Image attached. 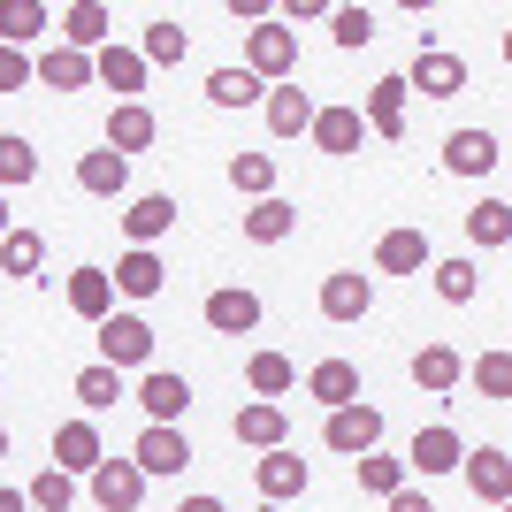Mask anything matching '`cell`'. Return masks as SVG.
Listing matches in <instances>:
<instances>
[{
    "label": "cell",
    "mask_w": 512,
    "mask_h": 512,
    "mask_svg": "<svg viewBox=\"0 0 512 512\" xmlns=\"http://www.w3.org/2000/svg\"><path fill=\"white\" fill-rule=\"evenodd\" d=\"M237 69H253L260 85H291V77H299V31H283L276 16L253 23V31H245V62H237Z\"/></svg>",
    "instance_id": "obj_1"
},
{
    "label": "cell",
    "mask_w": 512,
    "mask_h": 512,
    "mask_svg": "<svg viewBox=\"0 0 512 512\" xmlns=\"http://www.w3.org/2000/svg\"><path fill=\"white\" fill-rule=\"evenodd\" d=\"M100 367H153V321L146 314H107L100 321Z\"/></svg>",
    "instance_id": "obj_2"
},
{
    "label": "cell",
    "mask_w": 512,
    "mask_h": 512,
    "mask_svg": "<svg viewBox=\"0 0 512 512\" xmlns=\"http://www.w3.org/2000/svg\"><path fill=\"white\" fill-rule=\"evenodd\" d=\"M406 92H421V100H459V92H467V62L444 54V46H421L413 69H406Z\"/></svg>",
    "instance_id": "obj_3"
},
{
    "label": "cell",
    "mask_w": 512,
    "mask_h": 512,
    "mask_svg": "<svg viewBox=\"0 0 512 512\" xmlns=\"http://www.w3.org/2000/svg\"><path fill=\"white\" fill-rule=\"evenodd\" d=\"M459 474H467V490L482 497L490 512H505V505H512V459H505V444L467 451V459H459Z\"/></svg>",
    "instance_id": "obj_4"
},
{
    "label": "cell",
    "mask_w": 512,
    "mask_h": 512,
    "mask_svg": "<svg viewBox=\"0 0 512 512\" xmlns=\"http://www.w3.org/2000/svg\"><path fill=\"white\" fill-rule=\"evenodd\" d=\"M130 467H138V474H146V482H153V474H184V467H192V444H184V428H138V444H130Z\"/></svg>",
    "instance_id": "obj_5"
},
{
    "label": "cell",
    "mask_w": 512,
    "mask_h": 512,
    "mask_svg": "<svg viewBox=\"0 0 512 512\" xmlns=\"http://www.w3.org/2000/svg\"><path fill=\"white\" fill-rule=\"evenodd\" d=\"M253 482H260V505H291V497H306V459L291 444H276V451H260V467H253Z\"/></svg>",
    "instance_id": "obj_6"
},
{
    "label": "cell",
    "mask_w": 512,
    "mask_h": 512,
    "mask_svg": "<svg viewBox=\"0 0 512 512\" xmlns=\"http://www.w3.org/2000/svg\"><path fill=\"white\" fill-rule=\"evenodd\" d=\"M321 444L337 451V459H360V451L383 444V413H375V406H337L329 428H321Z\"/></svg>",
    "instance_id": "obj_7"
},
{
    "label": "cell",
    "mask_w": 512,
    "mask_h": 512,
    "mask_svg": "<svg viewBox=\"0 0 512 512\" xmlns=\"http://www.w3.org/2000/svg\"><path fill=\"white\" fill-rule=\"evenodd\" d=\"M459 459H467V436L451 421H428L406 451V474H459Z\"/></svg>",
    "instance_id": "obj_8"
},
{
    "label": "cell",
    "mask_w": 512,
    "mask_h": 512,
    "mask_svg": "<svg viewBox=\"0 0 512 512\" xmlns=\"http://www.w3.org/2000/svg\"><path fill=\"white\" fill-rule=\"evenodd\" d=\"M85 482H92V505H100V512H138V505H146V474L130 467V459H100Z\"/></svg>",
    "instance_id": "obj_9"
},
{
    "label": "cell",
    "mask_w": 512,
    "mask_h": 512,
    "mask_svg": "<svg viewBox=\"0 0 512 512\" xmlns=\"http://www.w3.org/2000/svg\"><path fill=\"white\" fill-rule=\"evenodd\" d=\"M199 314H207L214 337H253V329H260V299L245 291V283H222V291H207V306H199Z\"/></svg>",
    "instance_id": "obj_10"
},
{
    "label": "cell",
    "mask_w": 512,
    "mask_h": 512,
    "mask_svg": "<svg viewBox=\"0 0 512 512\" xmlns=\"http://www.w3.org/2000/svg\"><path fill=\"white\" fill-rule=\"evenodd\" d=\"M138 406H146L153 428H176L184 413H192V383L184 375H169V367H146V383H138Z\"/></svg>",
    "instance_id": "obj_11"
},
{
    "label": "cell",
    "mask_w": 512,
    "mask_h": 512,
    "mask_svg": "<svg viewBox=\"0 0 512 512\" xmlns=\"http://www.w3.org/2000/svg\"><path fill=\"white\" fill-rule=\"evenodd\" d=\"M176 230V199L169 192H146V199H130L123 207V237H130V253H153L161 237Z\"/></svg>",
    "instance_id": "obj_12"
},
{
    "label": "cell",
    "mask_w": 512,
    "mask_h": 512,
    "mask_svg": "<svg viewBox=\"0 0 512 512\" xmlns=\"http://www.w3.org/2000/svg\"><path fill=\"white\" fill-rule=\"evenodd\" d=\"M406 77H375V85H367V107H360V123L375 130V138H390V146H398V138H406Z\"/></svg>",
    "instance_id": "obj_13"
},
{
    "label": "cell",
    "mask_w": 512,
    "mask_h": 512,
    "mask_svg": "<svg viewBox=\"0 0 512 512\" xmlns=\"http://www.w3.org/2000/svg\"><path fill=\"white\" fill-rule=\"evenodd\" d=\"M260 115H268V138H306V130H314V92H299V77H291V85H268Z\"/></svg>",
    "instance_id": "obj_14"
},
{
    "label": "cell",
    "mask_w": 512,
    "mask_h": 512,
    "mask_svg": "<svg viewBox=\"0 0 512 512\" xmlns=\"http://www.w3.org/2000/svg\"><path fill=\"white\" fill-rule=\"evenodd\" d=\"M100 459H107V444H100V428H92V421H62V428H54V467H62L69 482L92 474Z\"/></svg>",
    "instance_id": "obj_15"
},
{
    "label": "cell",
    "mask_w": 512,
    "mask_h": 512,
    "mask_svg": "<svg viewBox=\"0 0 512 512\" xmlns=\"http://www.w3.org/2000/svg\"><path fill=\"white\" fill-rule=\"evenodd\" d=\"M62 46H69V54H100V46H115V16H107L100 0L62 8Z\"/></svg>",
    "instance_id": "obj_16"
},
{
    "label": "cell",
    "mask_w": 512,
    "mask_h": 512,
    "mask_svg": "<svg viewBox=\"0 0 512 512\" xmlns=\"http://www.w3.org/2000/svg\"><path fill=\"white\" fill-rule=\"evenodd\" d=\"M367 306H375V283H367L360 268L321 276V314H329V321H367Z\"/></svg>",
    "instance_id": "obj_17"
},
{
    "label": "cell",
    "mask_w": 512,
    "mask_h": 512,
    "mask_svg": "<svg viewBox=\"0 0 512 512\" xmlns=\"http://www.w3.org/2000/svg\"><path fill=\"white\" fill-rule=\"evenodd\" d=\"M153 130H161V123H153L146 100H115V115H107V153H123V161H130V153H146Z\"/></svg>",
    "instance_id": "obj_18"
},
{
    "label": "cell",
    "mask_w": 512,
    "mask_h": 512,
    "mask_svg": "<svg viewBox=\"0 0 512 512\" xmlns=\"http://www.w3.org/2000/svg\"><path fill=\"white\" fill-rule=\"evenodd\" d=\"M306 398H321V406H360V367L352 360H314L306 367Z\"/></svg>",
    "instance_id": "obj_19"
},
{
    "label": "cell",
    "mask_w": 512,
    "mask_h": 512,
    "mask_svg": "<svg viewBox=\"0 0 512 512\" xmlns=\"http://www.w3.org/2000/svg\"><path fill=\"white\" fill-rule=\"evenodd\" d=\"M497 161H505V153H497L490 130H451V138H444V169L451 176H490Z\"/></svg>",
    "instance_id": "obj_20"
},
{
    "label": "cell",
    "mask_w": 512,
    "mask_h": 512,
    "mask_svg": "<svg viewBox=\"0 0 512 512\" xmlns=\"http://www.w3.org/2000/svg\"><path fill=\"white\" fill-rule=\"evenodd\" d=\"M69 314L92 321V329L115 314V283H107V268H69Z\"/></svg>",
    "instance_id": "obj_21"
},
{
    "label": "cell",
    "mask_w": 512,
    "mask_h": 512,
    "mask_svg": "<svg viewBox=\"0 0 512 512\" xmlns=\"http://www.w3.org/2000/svg\"><path fill=\"white\" fill-rule=\"evenodd\" d=\"M375 268H383V276H421L428 268V230H383V245H375Z\"/></svg>",
    "instance_id": "obj_22"
},
{
    "label": "cell",
    "mask_w": 512,
    "mask_h": 512,
    "mask_svg": "<svg viewBox=\"0 0 512 512\" xmlns=\"http://www.w3.org/2000/svg\"><path fill=\"white\" fill-rule=\"evenodd\" d=\"M230 436H237V444H253V451H276L283 436H291V421H283V406H268V398H253V406H237Z\"/></svg>",
    "instance_id": "obj_23"
},
{
    "label": "cell",
    "mask_w": 512,
    "mask_h": 512,
    "mask_svg": "<svg viewBox=\"0 0 512 512\" xmlns=\"http://www.w3.org/2000/svg\"><path fill=\"white\" fill-rule=\"evenodd\" d=\"M321 153H360L367 123H360V107H314V130H306Z\"/></svg>",
    "instance_id": "obj_24"
},
{
    "label": "cell",
    "mask_w": 512,
    "mask_h": 512,
    "mask_svg": "<svg viewBox=\"0 0 512 512\" xmlns=\"http://www.w3.org/2000/svg\"><path fill=\"white\" fill-rule=\"evenodd\" d=\"M92 77H100L107 92H123V100H130V92H146L153 69L138 62V46H100V54H92Z\"/></svg>",
    "instance_id": "obj_25"
},
{
    "label": "cell",
    "mask_w": 512,
    "mask_h": 512,
    "mask_svg": "<svg viewBox=\"0 0 512 512\" xmlns=\"http://www.w3.org/2000/svg\"><path fill=\"white\" fill-rule=\"evenodd\" d=\"M39 31H54V8H46V0H0V46L23 54Z\"/></svg>",
    "instance_id": "obj_26"
},
{
    "label": "cell",
    "mask_w": 512,
    "mask_h": 512,
    "mask_svg": "<svg viewBox=\"0 0 512 512\" xmlns=\"http://www.w3.org/2000/svg\"><path fill=\"white\" fill-rule=\"evenodd\" d=\"M31 77L54 92H85L92 85V54H69V46H46L39 62H31Z\"/></svg>",
    "instance_id": "obj_27"
},
{
    "label": "cell",
    "mask_w": 512,
    "mask_h": 512,
    "mask_svg": "<svg viewBox=\"0 0 512 512\" xmlns=\"http://www.w3.org/2000/svg\"><path fill=\"white\" fill-rule=\"evenodd\" d=\"M184 54H192V31H184L176 16H153V23H146V46H138V62H146V69H169V62H184Z\"/></svg>",
    "instance_id": "obj_28"
},
{
    "label": "cell",
    "mask_w": 512,
    "mask_h": 512,
    "mask_svg": "<svg viewBox=\"0 0 512 512\" xmlns=\"http://www.w3.org/2000/svg\"><path fill=\"white\" fill-rule=\"evenodd\" d=\"M459 375H467V360H459L451 344H421V352H413V383L436 390V398H444V390H459Z\"/></svg>",
    "instance_id": "obj_29"
},
{
    "label": "cell",
    "mask_w": 512,
    "mask_h": 512,
    "mask_svg": "<svg viewBox=\"0 0 512 512\" xmlns=\"http://www.w3.org/2000/svg\"><path fill=\"white\" fill-rule=\"evenodd\" d=\"M115 291H123V299H153V291H161V283H169V268H161V253H123L115 260Z\"/></svg>",
    "instance_id": "obj_30"
},
{
    "label": "cell",
    "mask_w": 512,
    "mask_h": 512,
    "mask_svg": "<svg viewBox=\"0 0 512 512\" xmlns=\"http://www.w3.org/2000/svg\"><path fill=\"white\" fill-rule=\"evenodd\" d=\"M77 184H85L92 199H123V184H130V161L123 153H85V161H77Z\"/></svg>",
    "instance_id": "obj_31"
},
{
    "label": "cell",
    "mask_w": 512,
    "mask_h": 512,
    "mask_svg": "<svg viewBox=\"0 0 512 512\" xmlns=\"http://www.w3.org/2000/svg\"><path fill=\"white\" fill-rule=\"evenodd\" d=\"M352 474H360V490H367V497H398V490H406V459H390L383 444L360 451V459H352Z\"/></svg>",
    "instance_id": "obj_32"
},
{
    "label": "cell",
    "mask_w": 512,
    "mask_h": 512,
    "mask_svg": "<svg viewBox=\"0 0 512 512\" xmlns=\"http://www.w3.org/2000/svg\"><path fill=\"white\" fill-rule=\"evenodd\" d=\"M291 230H299V207H291V199H253V214H245V237H253V245H283Z\"/></svg>",
    "instance_id": "obj_33"
},
{
    "label": "cell",
    "mask_w": 512,
    "mask_h": 512,
    "mask_svg": "<svg viewBox=\"0 0 512 512\" xmlns=\"http://www.w3.org/2000/svg\"><path fill=\"white\" fill-rule=\"evenodd\" d=\"M207 100L214 107H260V100H268V85H260L253 69H207Z\"/></svg>",
    "instance_id": "obj_34"
},
{
    "label": "cell",
    "mask_w": 512,
    "mask_h": 512,
    "mask_svg": "<svg viewBox=\"0 0 512 512\" xmlns=\"http://www.w3.org/2000/svg\"><path fill=\"white\" fill-rule=\"evenodd\" d=\"M467 245H482V253L512 245V207H505V199H482V207H467Z\"/></svg>",
    "instance_id": "obj_35"
},
{
    "label": "cell",
    "mask_w": 512,
    "mask_h": 512,
    "mask_svg": "<svg viewBox=\"0 0 512 512\" xmlns=\"http://www.w3.org/2000/svg\"><path fill=\"white\" fill-rule=\"evenodd\" d=\"M245 383H253V398H268V406H276L283 390L299 383V367L283 360V352H253V360H245Z\"/></svg>",
    "instance_id": "obj_36"
},
{
    "label": "cell",
    "mask_w": 512,
    "mask_h": 512,
    "mask_svg": "<svg viewBox=\"0 0 512 512\" xmlns=\"http://www.w3.org/2000/svg\"><path fill=\"white\" fill-rule=\"evenodd\" d=\"M428 276H436V299H451V306H474V291H482L474 260H428Z\"/></svg>",
    "instance_id": "obj_37"
},
{
    "label": "cell",
    "mask_w": 512,
    "mask_h": 512,
    "mask_svg": "<svg viewBox=\"0 0 512 512\" xmlns=\"http://www.w3.org/2000/svg\"><path fill=\"white\" fill-rule=\"evenodd\" d=\"M0 268L31 283V276L46 268V237H39V230H8V237H0Z\"/></svg>",
    "instance_id": "obj_38"
},
{
    "label": "cell",
    "mask_w": 512,
    "mask_h": 512,
    "mask_svg": "<svg viewBox=\"0 0 512 512\" xmlns=\"http://www.w3.org/2000/svg\"><path fill=\"white\" fill-rule=\"evenodd\" d=\"M31 176H39V146L16 138V130H0V192H16V184H31Z\"/></svg>",
    "instance_id": "obj_39"
},
{
    "label": "cell",
    "mask_w": 512,
    "mask_h": 512,
    "mask_svg": "<svg viewBox=\"0 0 512 512\" xmlns=\"http://www.w3.org/2000/svg\"><path fill=\"white\" fill-rule=\"evenodd\" d=\"M115 398H123V375H115V367H100V360L77 367V406H85V413H107Z\"/></svg>",
    "instance_id": "obj_40"
},
{
    "label": "cell",
    "mask_w": 512,
    "mask_h": 512,
    "mask_svg": "<svg viewBox=\"0 0 512 512\" xmlns=\"http://www.w3.org/2000/svg\"><path fill=\"white\" fill-rule=\"evenodd\" d=\"M23 505H39V512H69V505H77V482H69L62 467H39V474H31V490H23Z\"/></svg>",
    "instance_id": "obj_41"
},
{
    "label": "cell",
    "mask_w": 512,
    "mask_h": 512,
    "mask_svg": "<svg viewBox=\"0 0 512 512\" xmlns=\"http://www.w3.org/2000/svg\"><path fill=\"white\" fill-rule=\"evenodd\" d=\"M230 184L245 199H276V161H268V153H237V161H230Z\"/></svg>",
    "instance_id": "obj_42"
},
{
    "label": "cell",
    "mask_w": 512,
    "mask_h": 512,
    "mask_svg": "<svg viewBox=\"0 0 512 512\" xmlns=\"http://www.w3.org/2000/svg\"><path fill=\"white\" fill-rule=\"evenodd\" d=\"M467 375H474V390H482V398H512V352H482Z\"/></svg>",
    "instance_id": "obj_43"
},
{
    "label": "cell",
    "mask_w": 512,
    "mask_h": 512,
    "mask_svg": "<svg viewBox=\"0 0 512 512\" xmlns=\"http://www.w3.org/2000/svg\"><path fill=\"white\" fill-rule=\"evenodd\" d=\"M329 31H337V46H367L375 39V8H329Z\"/></svg>",
    "instance_id": "obj_44"
},
{
    "label": "cell",
    "mask_w": 512,
    "mask_h": 512,
    "mask_svg": "<svg viewBox=\"0 0 512 512\" xmlns=\"http://www.w3.org/2000/svg\"><path fill=\"white\" fill-rule=\"evenodd\" d=\"M23 85H31V54L0 46V92H23Z\"/></svg>",
    "instance_id": "obj_45"
},
{
    "label": "cell",
    "mask_w": 512,
    "mask_h": 512,
    "mask_svg": "<svg viewBox=\"0 0 512 512\" xmlns=\"http://www.w3.org/2000/svg\"><path fill=\"white\" fill-rule=\"evenodd\" d=\"M321 16H329V8H321V0H291V8H283V31H291V23H321Z\"/></svg>",
    "instance_id": "obj_46"
},
{
    "label": "cell",
    "mask_w": 512,
    "mask_h": 512,
    "mask_svg": "<svg viewBox=\"0 0 512 512\" xmlns=\"http://www.w3.org/2000/svg\"><path fill=\"white\" fill-rule=\"evenodd\" d=\"M230 16H237V23H268L276 8H268V0H230Z\"/></svg>",
    "instance_id": "obj_47"
},
{
    "label": "cell",
    "mask_w": 512,
    "mask_h": 512,
    "mask_svg": "<svg viewBox=\"0 0 512 512\" xmlns=\"http://www.w3.org/2000/svg\"><path fill=\"white\" fill-rule=\"evenodd\" d=\"M383 505H390V512H436V505H428L421 490H398V497H383Z\"/></svg>",
    "instance_id": "obj_48"
},
{
    "label": "cell",
    "mask_w": 512,
    "mask_h": 512,
    "mask_svg": "<svg viewBox=\"0 0 512 512\" xmlns=\"http://www.w3.org/2000/svg\"><path fill=\"white\" fill-rule=\"evenodd\" d=\"M176 512H230V505H222V497H184Z\"/></svg>",
    "instance_id": "obj_49"
},
{
    "label": "cell",
    "mask_w": 512,
    "mask_h": 512,
    "mask_svg": "<svg viewBox=\"0 0 512 512\" xmlns=\"http://www.w3.org/2000/svg\"><path fill=\"white\" fill-rule=\"evenodd\" d=\"M0 512H31V505H23V490H0Z\"/></svg>",
    "instance_id": "obj_50"
},
{
    "label": "cell",
    "mask_w": 512,
    "mask_h": 512,
    "mask_svg": "<svg viewBox=\"0 0 512 512\" xmlns=\"http://www.w3.org/2000/svg\"><path fill=\"white\" fill-rule=\"evenodd\" d=\"M8 230H16V222H8V192H0V237H8Z\"/></svg>",
    "instance_id": "obj_51"
},
{
    "label": "cell",
    "mask_w": 512,
    "mask_h": 512,
    "mask_svg": "<svg viewBox=\"0 0 512 512\" xmlns=\"http://www.w3.org/2000/svg\"><path fill=\"white\" fill-rule=\"evenodd\" d=\"M0 459H8V428H0Z\"/></svg>",
    "instance_id": "obj_52"
},
{
    "label": "cell",
    "mask_w": 512,
    "mask_h": 512,
    "mask_svg": "<svg viewBox=\"0 0 512 512\" xmlns=\"http://www.w3.org/2000/svg\"><path fill=\"white\" fill-rule=\"evenodd\" d=\"M253 512H283V505H253Z\"/></svg>",
    "instance_id": "obj_53"
}]
</instances>
